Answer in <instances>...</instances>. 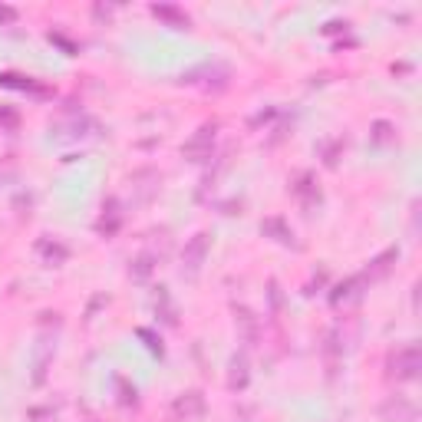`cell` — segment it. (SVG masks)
Wrapping results in <instances>:
<instances>
[{"label": "cell", "mask_w": 422, "mask_h": 422, "mask_svg": "<svg viewBox=\"0 0 422 422\" xmlns=\"http://www.w3.org/2000/svg\"><path fill=\"white\" fill-rule=\"evenodd\" d=\"M0 86H17V89H33V93H47V86H37L30 76H13V73H4V76H0Z\"/></svg>", "instance_id": "7c38bea8"}, {"label": "cell", "mask_w": 422, "mask_h": 422, "mask_svg": "<svg viewBox=\"0 0 422 422\" xmlns=\"http://www.w3.org/2000/svg\"><path fill=\"white\" fill-rule=\"evenodd\" d=\"M419 366H422V353L416 343L399 346V350L389 356V376H393V380H416V376H419Z\"/></svg>", "instance_id": "6da1fadb"}, {"label": "cell", "mask_w": 422, "mask_h": 422, "mask_svg": "<svg viewBox=\"0 0 422 422\" xmlns=\"http://www.w3.org/2000/svg\"><path fill=\"white\" fill-rule=\"evenodd\" d=\"M393 261H399V248H389V251H383L380 258H373V261H370V268L363 270L366 284H373V280L386 278V274H389V268H393Z\"/></svg>", "instance_id": "8992f818"}, {"label": "cell", "mask_w": 422, "mask_h": 422, "mask_svg": "<svg viewBox=\"0 0 422 422\" xmlns=\"http://www.w3.org/2000/svg\"><path fill=\"white\" fill-rule=\"evenodd\" d=\"M248 386V356L238 353L234 360H231V376H228V389H244Z\"/></svg>", "instance_id": "9c48e42d"}, {"label": "cell", "mask_w": 422, "mask_h": 422, "mask_svg": "<svg viewBox=\"0 0 422 422\" xmlns=\"http://www.w3.org/2000/svg\"><path fill=\"white\" fill-rule=\"evenodd\" d=\"M234 324L241 326V333H244V340H248V343H254V340H258V316L251 314L248 307H238V304H234Z\"/></svg>", "instance_id": "52a82bcc"}, {"label": "cell", "mask_w": 422, "mask_h": 422, "mask_svg": "<svg viewBox=\"0 0 422 422\" xmlns=\"http://www.w3.org/2000/svg\"><path fill=\"white\" fill-rule=\"evenodd\" d=\"M389 132H393V129H389L386 122H376V135H373V139H376V142H389Z\"/></svg>", "instance_id": "2e32d148"}, {"label": "cell", "mask_w": 422, "mask_h": 422, "mask_svg": "<svg viewBox=\"0 0 422 422\" xmlns=\"http://www.w3.org/2000/svg\"><path fill=\"white\" fill-rule=\"evenodd\" d=\"M205 409V396L202 393H185V396H178L175 399V416H198Z\"/></svg>", "instance_id": "ba28073f"}, {"label": "cell", "mask_w": 422, "mask_h": 422, "mask_svg": "<svg viewBox=\"0 0 422 422\" xmlns=\"http://www.w3.org/2000/svg\"><path fill=\"white\" fill-rule=\"evenodd\" d=\"M135 333L142 336L145 343H149V350H152V353H162V343H159V340H155L152 333H149V330H145V326H139V330H135Z\"/></svg>", "instance_id": "9a60e30c"}, {"label": "cell", "mask_w": 422, "mask_h": 422, "mask_svg": "<svg viewBox=\"0 0 422 422\" xmlns=\"http://www.w3.org/2000/svg\"><path fill=\"white\" fill-rule=\"evenodd\" d=\"M149 270H152V258H149V254H142V258L135 261L132 278H149Z\"/></svg>", "instance_id": "5bb4252c"}, {"label": "cell", "mask_w": 422, "mask_h": 422, "mask_svg": "<svg viewBox=\"0 0 422 422\" xmlns=\"http://www.w3.org/2000/svg\"><path fill=\"white\" fill-rule=\"evenodd\" d=\"M294 192H297L300 198H304V205H314L316 198H320V195H316L314 188H310V175H304V178H300V185H294Z\"/></svg>", "instance_id": "4fadbf2b"}, {"label": "cell", "mask_w": 422, "mask_h": 422, "mask_svg": "<svg viewBox=\"0 0 422 422\" xmlns=\"http://www.w3.org/2000/svg\"><path fill=\"white\" fill-rule=\"evenodd\" d=\"M0 122H7V125H13V122H17V115H10V113H4V115H0Z\"/></svg>", "instance_id": "ac0fdd59"}, {"label": "cell", "mask_w": 422, "mask_h": 422, "mask_svg": "<svg viewBox=\"0 0 422 422\" xmlns=\"http://www.w3.org/2000/svg\"><path fill=\"white\" fill-rule=\"evenodd\" d=\"M205 258H208V234L198 231V234H195V238L185 244V251H182V268L188 270V274H198L202 264H205Z\"/></svg>", "instance_id": "277c9868"}, {"label": "cell", "mask_w": 422, "mask_h": 422, "mask_svg": "<svg viewBox=\"0 0 422 422\" xmlns=\"http://www.w3.org/2000/svg\"><path fill=\"white\" fill-rule=\"evenodd\" d=\"M228 67H198L192 69V73H185L182 83H188V86H205V89H221V86H228Z\"/></svg>", "instance_id": "3957f363"}, {"label": "cell", "mask_w": 422, "mask_h": 422, "mask_svg": "<svg viewBox=\"0 0 422 422\" xmlns=\"http://www.w3.org/2000/svg\"><path fill=\"white\" fill-rule=\"evenodd\" d=\"M152 13H155V17H162V20H169V23H175V27H188V17H185L182 10H175V7H165V4H155V7H152Z\"/></svg>", "instance_id": "8fae6325"}, {"label": "cell", "mask_w": 422, "mask_h": 422, "mask_svg": "<svg viewBox=\"0 0 422 422\" xmlns=\"http://www.w3.org/2000/svg\"><path fill=\"white\" fill-rule=\"evenodd\" d=\"M215 132H218V122H205L198 132L182 145V155L185 159H192V162H202L211 155V145H215Z\"/></svg>", "instance_id": "7a4b0ae2"}, {"label": "cell", "mask_w": 422, "mask_h": 422, "mask_svg": "<svg viewBox=\"0 0 422 422\" xmlns=\"http://www.w3.org/2000/svg\"><path fill=\"white\" fill-rule=\"evenodd\" d=\"M13 17H17V13H13L10 7H0V23H4V20H13Z\"/></svg>", "instance_id": "e0dca14e"}, {"label": "cell", "mask_w": 422, "mask_h": 422, "mask_svg": "<svg viewBox=\"0 0 422 422\" xmlns=\"http://www.w3.org/2000/svg\"><path fill=\"white\" fill-rule=\"evenodd\" d=\"M363 287H366V278H363V274H356V278H346L343 284H336V290L330 294V304H333V307H346V304H356V300L363 297Z\"/></svg>", "instance_id": "5b68a950"}, {"label": "cell", "mask_w": 422, "mask_h": 422, "mask_svg": "<svg viewBox=\"0 0 422 422\" xmlns=\"http://www.w3.org/2000/svg\"><path fill=\"white\" fill-rule=\"evenodd\" d=\"M261 231H264V234H278L274 241H280V244H294V231H290L280 218H268L261 224Z\"/></svg>", "instance_id": "30bf717a"}]
</instances>
